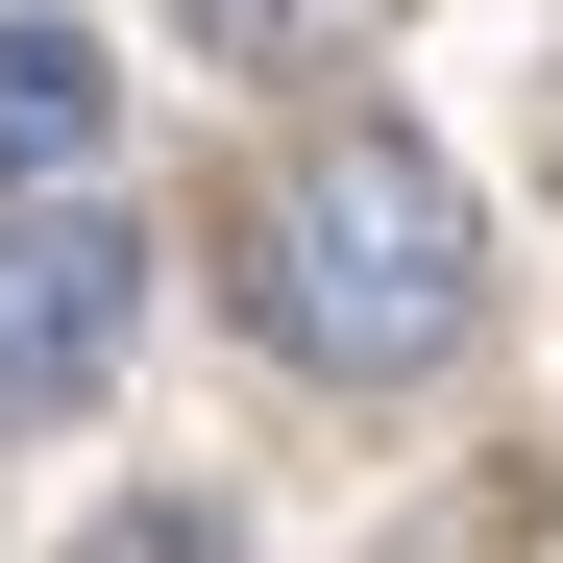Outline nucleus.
I'll list each match as a JSON object with an SVG mask.
<instances>
[{
    "instance_id": "1",
    "label": "nucleus",
    "mask_w": 563,
    "mask_h": 563,
    "mask_svg": "<svg viewBox=\"0 0 563 563\" xmlns=\"http://www.w3.org/2000/svg\"><path fill=\"white\" fill-rule=\"evenodd\" d=\"M245 319L319 367V393H417V367H465V319H490V245H465V172L417 123H319L295 172H269L245 221Z\"/></svg>"
},
{
    "instance_id": "4",
    "label": "nucleus",
    "mask_w": 563,
    "mask_h": 563,
    "mask_svg": "<svg viewBox=\"0 0 563 563\" xmlns=\"http://www.w3.org/2000/svg\"><path fill=\"white\" fill-rule=\"evenodd\" d=\"M74 563H245V539H221L197 490H147V515H99V539H74Z\"/></svg>"
},
{
    "instance_id": "2",
    "label": "nucleus",
    "mask_w": 563,
    "mask_h": 563,
    "mask_svg": "<svg viewBox=\"0 0 563 563\" xmlns=\"http://www.w3.org/2000/svg\"><path fill=\"white\" fill-rule=\"evenodd\" d=\"M123 343H147V221H99L74 172H49V197H0V441L99 417Z\"/></svg>"
},
{
    "instance_id": "5",
    "label": "nucleus",
    "mask_w": 563,
    "mask_h": 563,
    "mask_svg": "<svg viewBox=\"0 0 563 563\" xmlns=\"http://www.w3.org/2000/svg\"><path fill=\"white\" fill-rule=\"evenodd\" d=\"M197 25H221V49H295V25H319V0H197Z\"/></svg>"
},
{
    "instance_id": "3",
    "label": "nucleus",
    "mask_w": 563,
    "mask_h": 563,
    "mask_svg": "<svg viewBox=\"0 0 563 563\" xmlns=\"http://www.w3.org/2000/svg\"><path fill=\"white\" fill-rule=\"evenodd\" d=\"M99 123H123V74H99V25H0V197H49V172H99Z\"/></svg>"
}]
</instances>
